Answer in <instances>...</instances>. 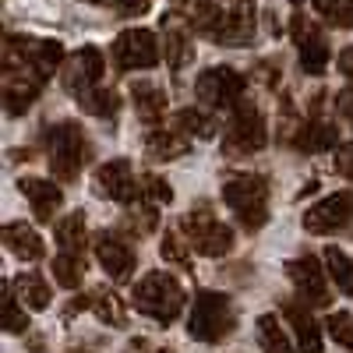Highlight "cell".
Listing matches in <instances>:
<instances>
[{
	"label": "cell",
	"instance_id": "6da1fadb",
	"mask_svg": "<svg viewBox=\"0 0 353 353\" xmlns=\"http://www.w3.org/2000/svg\"><path fill=\"white\" fill-rule=\"evenodd\" d=\"M43 145H46V156H50V170L57 181H74L81 173V166L92 159V141L85 138V128L74 121H61V124H50L43 131Z\"/></svg>",
	"mask_w": 353,
	"mask_h": 353
},
{
	"label": "cell",
	"instance_id": "7a4b0ae2",
	"mask_svg": "<svg viewBox=\"0 0 353 353\" xmlns=\"http://www.w3.org/2000/svg\"><path fill=\"white\" fill-rule=\"evenodd\" d=\"M223 201L244 230H261L269 223V181L261 173H233L223 181Z\"/></svg>",
	"mask_w": 353,
	"mask_h": 353
},
{
	"label": "cell",
	"instance_id": "3957f363",
	"mask_svg": "<svg viewBox=\"0 0 353 353\" xmlns=\"http://www.w3.org/2000/svg\"><path fill=\"white\" fill-rule=\"evenodd\" d=\"M131 304L145 318L159 321V325H173V321L181 318V311H184V286L176 283L170 272H145L134 283Z\"/></svg>",
	"mask_w": 353,
	"mask_h": 353
},
{
	"label": "cell",
	"instance_id": "277c9868",
	"mask_svg": "<svg viewBox=\"0 0 353 353\" xmlns=\"http://www.w3.org/2000/svg\"><path fill=\"white\" fill-rule=\"evenodd\" d=\"M233 329H237L233 301L219 290H198L191 304V318H188V336L198 343H223Z\"/></svg>",
	"mask_w": 353,
	"mask_h": 353
},
{
	"label": "cell",
	"instance_id": "5b68a950",
	"mask_svg": "<svg viewBox=\"0 0 353 353\" xmlns=\"http://www.w3.org/2000/svg\"><path fill=\"white\" fill-rule=\"evenodd\" d=\"M181 233L188 237V244L198 254H205V258H223L233 248V230L223 219H216L209 201H198L194 209L181 219Z\"/></svg>",
	"mask_w": 353,
	"mask_h": 353
},
{
	"label": "cell",
	"instance_id": "8992f818",
	"mask_svg": "<svg viewBox=\"0 0 353 353\" xmlns=\"http://www.w3.org/2000/svg\"><path fill=\"white\" fill-rule=\"evenodd\" d=\"M265 145H269V131H265V117L258 106L251 103H237L233 106V117L223 131V156H251V152H261Z\"/></svg>",
	"mask_w": 353,
	"mask_h": 353
},
{
	"label": "cell",
	"instance_id": "52a82bcc",
	"mask_svg": "<svg viewBox=\"0 0 353 353\" xmlns=\"http://www.w3.org/2000/svg\"><path fill=\"white\" fill-rule=\"evenodd\" d=\"M244 74H237L233 68H209V71H201L198 81H194V96L201 106H209V110H233L241 99H244Z\"/></svg>",
	"mask_w": 353,
	"mask_h": 353
},
{
	"label": "cell",
	"instance_id": "ba28073f",
	"mask_svg": "<svg viewBox=\"0 0 353 353\" xmlns=\"http://www.w3.org/2000/svg\"><path fill=\"white\" fill-rule=\"evenodd\" d=\"M304 230L314 237H332V233L353 230V191H336L311 205L304 212Z\"/></svg>",
	"mask_w": 353,
	"mask_h": 353
},
{
	"label": "cell",
	"instance_id": "9c48e42d",
	"mask_svg": "<svg viewBox=\"0 0 353 353\" xmlns=\"http://www.w3.org/2000/svg\"><path fill=\"white\" fill-rule=\"evenodd\" d=\"M110 53L121 71H149L159 64V39L149 28H128L113 39Z\"/></svg>",
	"mask_w": 353,
	"mask_h": 353
},
{
	"label": "cell",
	"instance_id": "30bf717a",
	"mask_svg": "<svg viewBox=\"0 0 353 353\" xmlns=\"http://www.w3.org/2000/svg\"><path fill=\"white\" fill-rule=\"evenodd\" d=\"M286 279L307 307H329V269H321L314 254H297L286 261Z\"/></svg>",
	"mask_w": 353,
	"mask_h": 353
},
{
	"label": "cell",
	"instance_id": "8fae6325",
	"mask_svg": "<svg viewBox=\"0 0 353 353\" xmlns=\"http://www.w3.org/2000/svg\"><path fill=\"white\" fill-rule=\"evenodd\" d=\"M92 188L99 198L131 205L134 198H141V181H134V170L128 159H110L92 173Z\"/></svg>",
	"mask_w": 353,
	"mask_h": 353
},
{
	"label": "cell",
	"instance_id": "7c38bea8",
	"mask_svg": "<svg viewBox=\"0 0 353 353\" xmlns=\"http://www.w3.org/2000/svg\"><path fill=\"white\" fill-rule=\"evenodd\" d=\"M92 248H96L99 265L110 272V279H117V283L131 279L138 258H134V251H131V244L124 237H117V233L103 230V233H96V237H92Z\"/></svg>",
	"mask_w": 353,
	"mask_h": 353
},
{
	"label": "cell",
	"instance_id": "4fadbf2b",
	"mask_svg": "<svg viewBox=\"0 0 353 353\" xmlns=\"http://www.w3.org/2000/svg\"><path fill=\"white\" fill-rule=\"evenodd\" d=\"M293 39H297V50H301V68L307 74H325L329 68V43L318 28L304 18V14H293Z\"/></svg>",
	"mask_w": 353,
	"mask_h": 353
},
{
	"label": "cell",
	"instance_id": "5bb4252c",
	"mask_svg": "<svg viewBox=\"0 0 353 353\" xmlns=\"http://www.w3.org/2000/svg\"><path fill=\"white\" fill-rule=\"evenodd\" d=\"M106 74V57L103 50L96 46H81V53H74V61L68 64L64 71V88L74 96H85V92H92L96 81Z\"/></svg>",
	"mask_w": 353,
	"mask_h": 353
},
{
	"label": "cell",
	"instance_id": "9a60e30c",
	"mask_svg": "<svg viewBox=\"0 0 353 353\" xmlns=\"http://www.w3.org/2000/svg\"><path fill=\"white\" fill-rule=\"evenodd\" d=\"M18 191L25 194V201L32 205V216L39 223H53L57 209L64 205V191L57 188L53 181H43V176H21Z\"/></svg>",
	"mask_w": 353,
	"mask_h": 353
},
{
	"label": "cell",
	"instance_id": "2e32d148",
	"mask_svg": "<svg viewBox=\"0 0 353 353\" xmlns=\"http://www.w3.org/2000/svg\"><path fill=\"white\" fill-rule=\"evenodd\" d=\"M283 318L290 321L293 339H297V353H321V329L311 318L304 301H286L283 304Z\"/></svg>",
	"mask_w": 353,
	"mask_h": 353
},
{
	"label": "cell",
	"instance_id": "e0dca14e",
	"mask_svg": "<svg viewBox=\"0 0 353 353\" xmlns=\"http://www.w3.org/2000/svg\"><path fill=\"white\" fill-rule=\"evenodd\" d=\"M46 78L39 74H28V71H8L4 78V103H8V113H25L28 106L36 103V96L43 92Z\"/></svg>",
	"mask_w": 353,
	"mask_h": 353
},
{
	"label": "cell",
	"instance_id": "ac0fdd59",
	"mask_svg": "<svg viewBox=\"0 0 353 353\" xmlns=\"http://www.w3.org/2000/svg\"><path fill=\"white\" fill-rule=\"evenodd\" d=\"M4 244H8V251L14 254V258H21V261H39V258H46V244H43V237L28 226V223H8L4 226Z\"/></svg>",
	"mask_w": 353,
	"mask_h": 353
},
{
	"label": "cell",
	"instance_id": "d6986e66",
	"mask_svg": "<svg viewBox=\"0 0 353 353\" xmlns=\"http://www.w3.org/2000/svg\"><path fill=\"white\" fill-rule=\"evenodd\" d=\"M290 141L301 152H329V149H336V128L314 117V121H304L297 131H290Z\"/></svg>",
	"mask_w": 353,
	"mask_h": 353
},
{
	"label": "cell",
	"instance_id": "ffe728a7",
	"mask_svg": "<svg viewBox=\"0 0 353 353\" xmlns=\"http://www.w3.org/2000/svg\"><path fill=\"white\" fill-rule=\"evenodd\" d=\"M191 149V141L184 131H163V128H152L149 138H145V152L156 163H170V159H181L184 152Z\"/></svg>",
	"mask_w": 353,
	"mask_h": 353
},
{
	"label": "cell",
	"instance_id": "44dd1931",
	"mask_svg": "<svg viewBox=\"0 0 353 353\" xmlns=\"http://www.w3.org/2000/svg\"><path fill=\"white\" fill-rule=\"evenodd\" d=\"M131 99H134V110H138V117L145 124H159L163 117H166V92L159 85H152V81H134V88H131Z\"/></svg>",
	"mask_w": 353,
	"mask_h": 353
},
{
	"label": "cell",
	"instance_id": "7402d4cb",
	"mask_svg": "<svg viewBox=\"0 0 353 353\" xmlns=\"http://www.w3.org/2000/svg\"><path fill=\"white\" fill-rule=\"evenodd\" d=\"M11 290L18 293V301H21L28 311H46V307H50V301H53L50 283H46L39 272H21V276L11 283Z\"/></svg>",
	"mask_w": 353,
	"mask_h": 353
},
{
	"label": "cell",
	"instance_id": "603a6c76",
	"mask_svg": "<svg viewBox=\"0 0 353 353\" xmlns=\"http://www.w3.org/2000/svg\"><path fill=\"white\" fill-rule=\"evenodd\" d=\"M88 297H92V311H96V318L103 321V325H113V329H124V325H128L124 301L117 297L110 286H96L92 293H88Z\"/></svg>",
	"mask_w": 353,
	"mask_h": 353
},
{
	"label": "cell",
	"instance_id": "cb8c5ba5",
	"mask_svg": "<svg viewBox=\"0 0 353 353\" xmlns=\"http://www.w3.org/2000/svg\"><path fill=\"white\" fill-rule=\"evenodd\" d=\"M254 329H258L261 353H297V346L290 343V336H286V329L279 325L276 314H261V318L254 321Z\"/></svg>",
	"mask_w": 353,
	"mask_h": 353
},
{
	"label": "cell",
	"instance_id": "d4e9b609",
	"mask_svg": "<svg viewBox=\"0 0 353 353\" xmlns=\"http://www.w3.org/2000/svg\"><path fill=\"white\" fill-rule=\"evenodd\" d=\"M57 244H61V251L85 254V212H71L64 219H57Z\"/></svg>",
	"mask_w": 353,
	"mask_h": 353
},
{
	"label": "cell",
	"instance_id": "484cf974",
	"mask_svg": "<svg viewBox=\"0 0 353 353\" xmlns=\"http://www.w3.org/2000/svg\"><path fill=\"white\" fill-rule=\"evenodd\" d=\"M81 276H85V254L61 251V254L53 258V279L61 283L64 290H78L81 286Z\"/></svg>",
	"mask_w": 353,
	"mask_h": 353
},
{
	"label": "cell",
	"instance_id": "4316f807",
	"mask_svg": "<svg viewBox=\"0 0 353 353\" xmlns=\"http://www.w3.org/2000/svg\"><path fill=\"white\" fill-rule=\"evenodd\" d=\"M325 269H329V279L336 283V290L353 297V258L339 248H325Z\"/></svg>",
	"mask_w": 353,
	"mask_h": 353
},
{
	"label": "cell",
	"instance_id": "83f0119b",
	"mask_svg": "<svg viewBox=\"0 0 353 353\" xmlns=\"http://www.w3.org/2000/svg\"><path fill=\"white\" fill-rule=\"evenodd\" d=\"M81 110L92 113V117H103V121H110V117H117V110H121V99H117V92H110V88H92V92L78 96Z\"/></svg>",
	"mask_w": 353,
	"mask_h": 353
},
{
	"label": "cell",
	"instance_id": "f1b7e54d",
	"mask_svg": "<svg viewBox=\"0 0 353 353\" xmlns=\"http://www.w3.org/2000/svg\"><path fill=\"white\" fill-rule=\"evenodd\" d=\"M191 251H194V248H191L176 230H166V233H163V244H159L163 261L176 265V269H191Z\"/></svg>",
	"mask_w": 353,
	"mask_h": 353
},
{
	"label": "cell",
	"instance_id": "f546056e",
	"mask_svg": "<svg viewBox=\"0 0 353 353\" xmlns=\"http://www.w3.org/2000/svg\"><path fill=\"white\" fill-rule=\"evenodd\" d=\"M176 128H181L184 134H198V138H212L219 128L209 113H201V110H181L176 113Z\"/></svg>",
	"mask_w": 353,
	"mask_h": 353
},
{
	"label": "cell",
	"instance_id": "4dcf8cb0",
	"mask_svg": "<svg viewBox=\"0 0 353 353\" xmlns=\"http://www.w3.org/2000/svg\"><path fill=\"white\" fill-rule=\"evenodd\" d=\"M325 329H329V336H332L343 350L353 353V314H350V311H332L329 321H325Z\"/></svg>",
	"mask_w": 353,
	"mask_h": 353
},
{
	"label": "cell",
	"instance_id": "1f68e13d",
	"mask_svg": "<svg viewBox=\"0 0 353 353\" xmlns=\"http://www.w3.org/2000/svg\"><path fill=\"white\" fill-rule=\"evenodd\" d=\"M314 8L339 28H353V0H314Z\"/></svg>",
	"mask_w": 353,
	"mask_h": 353
},
{
	"label": "cell",
	"instance_id": "d6a6232c",
	"mask_svg": "<svg viewBox=\"0 0 353 353\" xmlns=\"http://www.w3.org/2000/svg\"><path fill=\"white\" fill-rule=\"evenodd\" d=\"M4 329L8 332H28V314H25V307H18V293L8 286V293H4Z\"/></svg>",
	"mask_w": 353,
	"mask_h": 353
},
{
	"label": "cell",
	"instance_id": "836d02e7",
	"mask_svg": "<svg viewBox=\"0 0 353 353\" xmlns=\"http://www.w3.org/2000/svg\"><path fill=\"white\" fill-rule=\"evenodd\" d=\"M141 194L152 198L156 205H170L173 201V188L163 181V176H156V173H145L141 176Z\"/></svg>",
	"mask_w": 353,
	"mask_h": 353
},
{
	"label": "cell",
	"instance_id": "e575fe53",
	"mask_svg": "<svg viewBox=\"0 0 353 353\" xmlns=\"http://www.w3.org/2000/svg\"><path fill=\"white\" fill-rule=\"evenodd\" d=\"M166 61H170L173 68H184V64L191 61L188 36H181V32H170V36H166Z\"/></svg>",
	"mask_w": 353,
	"mask_h": 353
},
{
	"label": "cell",
	"instance_id": "d590c367",
	"mask_svg": "<svg viewBox=\"0 0 353 353\" xmlns=\"http://www.w3.org/2000/svg\"><path fill=\"white\" fill-rule=\"evenodd\" d=\"M332 166H336L339 176H346V181L353 184V141L336 145V159H332Z\"/></svg>",
	"mask_w": 353,
	"mask_h": 353
},
{
	"label": "cell",
	"instance_id": "8d00e7d4",
	"mask_svg": "<svg viewBox=\"0 0 353 353\" xmlns=\"http://www.w3.org/2000/svg\"><path fill=\"white\" fill-rule=\"evenodd\" d=\"M336 113L346 117V121H353V81L343 88V92L336 96Z\"/></svg>",
	"mask_w": 353,
	"mask_h": 353
},
{
	"label": "cell",
	"instance_id": "74e56055",
	"mask_svg": "<svg viewBox=\"0 0 353 353\" xmlns=\"http://www.w3.org/2000/svg\"><path fill=\"white\" fill-rule=\"evenodd\" d=\"M110 4L117 11H124V14H141V11H149L152 0H110Z\"/></svg>",
	"mask_w": 353,
	"mask_h": 353
},
{
	"label": "cell",
	"instance_id": "f35d334b",
	"mask_svg": "<svg viewBox=\"0 0 353 353\" xmlns=\"http://www.w3.org/2000/svg\"><path fill=\"white\" fill-rule=\"evenodd\" d=\"M336 68H339L346 78H353V46L339 50V57H336Z\"/></svg>",
	"mask_w": 353,
	"mask_h": 353
},
{
	"label": "cell",
	"instance_id": "ab89813d",
	"mask_svg": "<svg viewBox=\"0 0 353 353\" xmlns=\"http://www.w3.org/2000/svg\"><path fill=\"white\" fill-rule=\"evenodd\" d=\"M64 353H92V350H85V346L78 350V346H71V350H64Z\"/></svg>",
	"mask_w": 353,
	"mask_h": 353
}]
</instances>
